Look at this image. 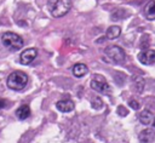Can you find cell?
Returning <instances> with one entry per match:
<instances>
[{
  "mask_svg": "<svg viewBox=\"0 0 155 143\" xmlns=\"http://www.w3.org/2000/svg\"><path fill=\"white\" fill-rule=\"evenodd\" d=\"M71 7V0H48L47 8L52 17L59 18L68 13Z\"/></svg>",
  "mask_w": 155,
  "mask_h": 143,
  "instance_id": "cell-1",
  "label": "cell"
},
{
  "mask_svg": "<svg viewBox=\"0 0 155 143\" xmlns=\"http://www.w3.org/2000/svg\"><path fill=\"white\" fill-rule=\"evenodd\" d=\"M0 40H1V44L6 48H8L10 51H18L24 45V41H23L22 36H19L16 33H12V32L4 33L0 38Z\"/></svg>",
  "mask_w": 155,
  "mask_h": 143,
  "instance_id": "cell-2",
  "label": "cell"
},
{
  "mask_svg": "<svg viewBox=\"0 0 155 143\" xmlns=\"http://www.w3.org/2000/svg\"><path fill=\"white\" fill-rule=\"evenodd\" d=\"M7 87L13 91L23 90L28 84V75L23 72H13L7 78Z\"/></svg>",
  "mask_w": 155,
  "mask_h": 143,
  "instance_id": "cell-3",
  "label": "cell"
},
{
  "mask_svg": "<svg viewBox=\"0 0 155 143\" xmlns=\"http://www.w3.org/2000/svg\"><path fill=\"white\" fill-rule=\"evenodd\" d=\"M91 87L97 91L98 93H102V95H108L110 93L111 88H110V85L108 84V81L105 80V78L101 74H96L92 76L91 79V82H90Z\"/></svg>",
  "mask_w": 155,
  "mask_h": 143,
  "instance_id": "cell-4",
  "label": "cell"
},
{
  "mask_svg": "<svg viewBox=\"0 0 155 143\" xmlns=\"http://www.w3.org/2000/svg\"><path fill=\"white\" fill-rule=\"evenodd\" d=\"M104 53L107 57H109L114 63H121L125 61V51L117 46V45H111V46H108L105 50H104Z\"/></svg>",
  "mask_w": 155,
  "mask_h": 143,
  "instance_id": "cell-5",
  "label": "cell"
},
{
  "mask_svg": "<svg viewBox=\"0 0 155 143\" xmlns=\"http://www.w3.org/2000/svg\"><path fill=\"white\" fill-rule=\"evenodd\" d=\"M36 56H38V50H36L35 47L27 48V50H24V51L21 53V56H19V62H21L22 64L27 65V64L31 63V62L36 58Z\"/></svg>",
  "mask_w": 155,
  "mask_h": 143,
  "instance_id": "cell-6",
  "label": "cell"
},
{
  "mask_svg": "<svg viewBox=\"0 0 155 143\" xmlns=\"http://www.w3.org/2000/svg\"><path fill=\"white\" fill-rule=\"evenodd\" d=\"M138 59L140 63H143L145 65L154 64L155 63V50H145V51L139 52Z\"/></svg>",
  "mask_w": 155,
  "mask_h": 143,
  "instance_id": "cell-7",
  "label": "cell"
},
{
  "mask_svg": "<svg viewBox=\"0 0 155 143\" xmlns=\"http://www.w3.org/2000/svg\"><path fill=\"white\" fill-rule=\"evenodd\" d=\"M138 139L140 143H153L155 141V130L145 128L138 135Z\"/></svg>",
  "mask_w": 155,
  "mask_h": 143,
  "instance_id": "cell-8",
  "label": "cell"
},
{
  "mask_svg": "<svg viewBox=\"0 0 155 143\" xmlns=\"http://www.w3.org/2000/svg\"><path fill=\"white\" fill-rule=\"evenodd\" d=\"M56 107L62 113H69L74 109V102L70 99H62L56 103Z\"/></svg>",
  "mask_w": 155,
  "mask_h": 143,
  "instance_id": "cell-9",
  "label": "cell"
},
{
  "mask_svg": "<svg viewBox=\"0 0 155 143\" xmlns=\"http://www.w3.org/2000/svg\"><path fill=\"white\" fill-rule=\"evenodd\" d=\"M144 16L150 21L155 19V0H149L145 4V6H144Z\"/></svg>",
  "mask_w": 155,
  "mask_h": 143,
  "instance_id": "cell-10",
  "label": "cell"
},
{
  "mask_svg": "<svg viewBox=\"0 0 155 143\" xmlns=\"http://www.w3.org/2000/svg\"><path fill=\"white\" fill-rule=\"evenodd\" d=\"M71 72H73V75H74V76H76V78H82V76H85V75L87 74L88 68H87V65H85L84 63H78V64H75V65L73 67Z\"/></svg>",
  "mask_w": 155,
  "mask_h": 143,
  "instance_id": "cell-11",
  "label": "cell"
},
{
  "mask_svg": "<svg viewBox=\"0 0 155 143\" xmlns=\"http://www.w3.org/2000/svg\"><path fill=\"white\" fill-rule=\"evenodd\" d=\"M120 34H121V28H120L119 25H111V27H109V28L107 29L105 36H107V39H109V40H114V39H116V38H119Z\"/></svg>",
  "mask_w": 155,
  "mask_h": 143,
  "instance_id": "cell-12",
  "label": "cell"
},
{
  "mask_svg": "<svg viewBox=\"0 0 155 143\" xmlns=\"http://www.w3.org/2000/svg\"><path fill=\"white\" fill-rule=\"evenodd\" d=\"M154 114L150 111V110H148V109H144V110H142L140 111V114H139V121L142 122V124H144V125H148V124H150L151 121H154Z\"/></svg>",
  "mask_w": 155,
  "mask_h": 143,
  "instance_id": "cell-13",
  "label": "cell"
},
{
  "mask_svg": "<svg viewBox=\"0 0 155 143\" xmlns=\"http://www.w3.org/2000/svg\"><path fill=\"white\" fill-rule=\"evenodd\" d=\"M16 115H17V118H18L19 120L27 119V118L30 115V108H29V105L22 104V105L16 110Z\"/></svg>",
  "mask_w": 155,
  "mask_h": 143,
  "instance_id": "cell-14",
  "label": "cell"
},
{
  "mask_svg": "<svg viewBox=\"0 0 155 143\" xmlns=\"http://www.w3.org/2000/svg\"><path fill=\"white\" fill-rule=\"evenodd\" d=\"M133 84H134V88H136V91L138 93L143 92V88H144V79L143 78H140V76L134 78V82Z\"/></svg>",
  "mask_w": 155,
  "mask_h": 143,
  "instance_id": "cell-15",
  "label": "cell"
},
{
  "mask_svg": "<svg viewBox=\"0 0 155 143\" xmlns=\"http://www.w3.org/2000/svg\"><path fill=\"white\" fill-rule=\"evenodd\" d=\"M92 107H93L94 109H99V108H102V107H103V102H102V99H101V98H94V99L92 101Z\"/></svg>",
  "mask_w": 155,
  "mask_h": 143,
  "instance_id": "cell-16",
  "label": "cell"
},
{
  "mask_svg": "<svg viewBox=\"0 0 155 143\" xmlns=\"http://www.w3.org/2000/svg\"><path fill=\"white\" fill-rule=\"evenodd\" d=\"M128 104H130V107L132 108V109H134V110H137V109H139V103L136 101V99H131L130 102H128Z\"/></svg>",
  "mask_w": 155,
  "mask_h": 143,
  "instance_id": "cell-17",
  "label": "cell"
},
{
  "mask_svg": "<svg viewBox=\"0 0 155 143\" xmlns=\"http://www.w3.org/2000/svg\"><path fill=\"white\" fill-rule=\"evenodd\" d=\"M117 114H119V115H121V116H126V115L128 114V111L125 109V107L120 105V107H117Z\"/></svg>",
  "mask_w": 155,
  "mask_h": 143,
  "instance_id": "cell-18",
  "label": "cell"
},
{
  "mask_svg": "<svg viewBox=\"0 0 155 143\" xmlns=\"http://www.w3.org/2000/svg\"><path fill=\"white\" fill-rule=\"evenodd\" d=\"M6 107H7V101L5 98H1L0 97V110L4 109V108H6Z\"/></svg>",
  "mask_w": 155,
  "mask_h": 143,
  "instance_id": "cell-19",
  "label": "cell"
},
{
  "mask_svg": "<svg viewBox=\"0 0 155 143\" xmlns=\"http://www.w3.org/2000/svg\"><path fill=\"white\" fill-rule=\"evenodd\" d=\"M153 124H154V127H155V119H154V121H153Z\"/></svg>",
  "mask_w": 155,
  "mask_h": 143,
  "instance_id": "cell-20",
  "label": "cell"
}]
</instances>
